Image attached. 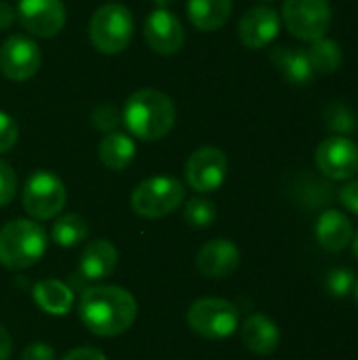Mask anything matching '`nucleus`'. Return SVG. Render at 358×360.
<instances>
[{
  "instance_id": "1a4fd4ad",
  "label": "nucleus",
  "mask_w": 358,
  "mask_h": 360,
  "mask_svg": "<svg viewBox=\"0 0 358 360\" xmlns=\"http://www.w3.org/2000/svg\"><path fill=\"white\" fill-rule=\"evenodd\" d=\"M228 175V158L215 146H203L194 150L184 167L186 184L200 194L217 190Z\"/></svg>"
},
{
  "instance_id": "c85d7f7f",
  "label": "nucleus",
  "mask_w": 358,
  "mask_h": 360,
  "mask_svg": "<svg viewBox=\"0 0 358 360\" xmlns=\"http://www.w3.org/2000/svg\"><path fill=\"white\" fill-rule=\"evenodd\" d=\"M15 194H17V175L13 167L0 158V207L13 202Z\"/></svg>"
},
{
  "instance_id": "e433bc0d",
  "label": "nucleus",
  "mask_w": 358,
  "mask_h": 360,
  "mask_svg": "<svg viewBox=\"0 0 358 360\" xmlns=\"http://www.w3.org/2000/svg\"><path fill=\"white\" fill-rule=\"evenodd\" d=\"M352 249H354V257L358 259V232H357V236L352 238Z\"/></svg>"
},
{
  "instance_id": "a878e982",
  "label": "nucleus",
  "mask_w": 358,
  "mask_h": 360,
  "mask_svg": "<svg viewBox=\"0 0 358 360\" xmlns=\"http://www.w3.org/2000/svg\"><path fill=\"white\" fill-rule=\"evenodd\" d=\"M325 124L335 135H350L357 129L354 112L344 103H329L325 108Z\"/></svg>"
},
{
  "instance_id": "bb28decb",
  "label": "nucleus",
  "mask_w": 358,
  "mask_h": 360,
  "mask_svg": "<svg viewBox=\"0 0 358 360\" xmlns=\"http://www.w3.org/2000/svg\"><path fill=\"white\" fill-rule=\"evenodd\" d=\"M354 287H357V276L348 268H333L325 276V291L335 300H344L350 291H354Z\"/></svg>"
},
{
  "instance_id": "6e6552de",
  "label": "nucleus",
  "mask_w": 358,
  "mask_h": 360,
  "mask_svg": "<svg viewBox=\"0 0 358 360\" xmlns=\"http://www.w3.org/2000/svg\"><path fill=\"white\" fill-rule=\"evenodd\" d=\"M283 21L291 36L312 42L329 32L331 6L327 0H285Z\"/></svg>"
},
{
  "instance_id": "aec40b11",
  "label": "nucleus",
  "mask_w": 358,
  "mask_h": 360,
  "mask_svg": "<svg viewBox=\"0 0 358 360\" xmlns=\"http://www.w3.org/2000/svg\"><path fill=\"white\" fill-rule=\"evenodd\" d=\"M232 0H188L186 13L192 25L200 32H215L232 15Z\"/></svg>"
},
{
  "instance_id": "c9c22d12",
  "label": "nucleus",
  "mask_w": 358,
  "mask_h": 360,
  "mask_svg": "<svg viewBox=\"0 0 358 360\" xmlns=\"http://www.w3.org/2000/svg\"><path fill=\"white\" fill-rule=\"evenodd\" d=\"M154 4H156L158 8H167L169 4H173V0H154Z\"/></svg>"
},
{
  "instance_id": "2f4dec72",
  "label": "nucleus",
  "mask_w": 358,
  "mask_h": 360,
  "mask_svg": "<svg viewBox=\"0 0 358 360\" xmlns=\"http://www.w3.org/2000/svg\"><path fill=\"white\" fill-rule=\"evenodd\" d=\"M340 202L344 209H348L350 213L358 215V179L348 181L342 190H340Z\"/></svg>"
},
{
  "instance_id": "7ed1b4c3",
  "label": "nucleus",
  "mask_w": 358,
  "mask_h": 360,
  "mask_svg": "<svg viewBox=\"0 0 358 360\" xmlns=\"http://www.w3.org/2000/svg\"><path fill=\"white\" fill-rule=\"evenodd\" d=\"M49 236L36 219H13L0 228V264L8 270L32 268L46 251Z\"/></svg>"
},
{
  "instance_id": "b1692460",
  "label": "nucleus",
  "mask_w": 358,
  "mask_h": 360,
  "mask_svg": "<svg viewBox=\"0 0 358 360\" xmlns=\"http://www.w3.org/2000/svg\"><path fill=\"white\" fill-rule=\"evenodd\" d=\"M51 236L61 249H70L80 245L89 236V224L78 213H65L55 219Z\"/></svg>"
},
{
  "instance_id": "ddd939ff",
  "label": "nucleus",
  "mask_w": 358,
  "mask_h": 360,
  "mask_svg": "<svg viewBox=\"0 0 358 360\" xmlns=\"http://www.w3.org/2000/svg\"><path fill=\"white\" fill-rule=\"evenodd\" d=\"M143 38L154 53L171 57L181 51L186 42V30L175 13L169 8H154L143 21Z\"/></svg>"
},
{
  "instance_id": "f257e3e1",
  "label": "nucleus",
  "mask_w": 358,
  "mask_h": 360,
  "mask_svg": "<svg viewBox=\"0 0 358 360\" xmlns=\"http://www.w3.org/2000/svg\"><path fill=\"white\" fill-rule=\"evenodd\" d=\"M78 316L93 335L116 338L135 323L137 302L122 287H91L80 295Z\"/></svg>"
},
{
  "instance_id": "4468645a",
  "label": "nucleus",
  "mask_w": 358,
  "mask_h": 360,
  "mask_svg": "<svg viewBox=\"0 0 358 360\" xmlns=\"http://www.w3.org/2000/svg\"><path fill=\"white\" fill-rule=\"evenodd\" d=\"M279 32H281V17L268 4H257L249 8L238 21V38L251 51L268 46L279 36Z\"/></svg>"
},
{
  "instance_id": "9b49d317",
  "label": "nucleus",
  "mask_w": 358,
  "mask_h": 360,
  "mask_svg": "<svg viewBox=\"0 0 358 360\" xmlns=\"http://www.w3.org/2000/svg\"><path fill=\"white\" fill-rule=\"evenodd\" d=\"M40 46L34 38L13 34L0 44V72L8 80L25 82L40 70Z\"/></svg>"
},
{
  "instance_id": "cd10ccee",
  "label": "nucleus",
  "mask_w": 358,
  "mask_h": 360,
  "mask_svg": "<svg viewBox=\"0 0 358 360\" xmlns=\"http://www.w3.org/2000/svg\"><path fill=\"white\" fill-rule=\"evenodd\" d=\"M120 120H122V112L116 105H112V103H99L93 110V114H91L93 127L99 129V131H106V133L116 131V127L120 124Z\"/></svg>"
},
{
  "instance_id": "4be33fe9",
  "label": "nucleus",
  "mask_w": 358,
  "mask_h": 360,
  "mask_svg": "<svg viewBox=\"0 0 358 360\" xmlns=\"http://www.w3.org/2000/svg\"><path fill=\"white\" fill-rule=\"evenodd\" d=\"M99 160L110 171H122L127 169L135 158V141L131 135L120 131H110L101 137L97 148Z\"/></svg>"
},
{
  "instance_id": "473e14b6",
  "label": "nucleus",
  "mask_w": 358,
  "mask_h": 360,
  "mask_svg": "<svg viewBox=\"0 0 358 360\" xmlns=\"http://www.w3.org/2000/svg\"><path fill=\"white\" fill-rule=\"evenodd\" d=\"M61 360H108V356L97 350V348H91V346H80V348H74L70 350Z\"/></svg>"
},
{
  "instance_id": "423d86ee",
  "label": "nucleus",
  "mask_w": 358,
  "mask_h": 360,
  "mask_svg": "<svg viewBox=\"0 0 358 360\" xmlns=\"http://www.w3.org/2000/svg\"><path fill=\"white\" fill-rule=\"evenodd\" d=\"M186 321L205 340H226L238 329V308L222 297H203L190 306Z\"/></svg>"
},
{
  "instance_id": "6ab92c4d",
  "label": "nucleus",
  "mask_w": 358,
  "mask_h": 360,
  "mask_svg": "<svg viewBox=\"0 0 358 360\" xmlns=\"http://www.w3.org/2000/svg\"><path fill=\"white\" fill-rule=\"evenodd\" d=\"M116 264H118L116 247L106 238H97L89 243L80 255V276L87 281L108 278L116 270Z\"/></svg>"
},
{
  "instance_id": "c756f323",
  "label": "nucleus",
  "mask_w": 358,
  "mask_h": 360,
  "mask_svg": "<svg viewBox=\"0 0 358 360\" xmlns=\"http://www.w3.org/2000/svg\"><path fill=\"white\" fill-rule=\"evenodd\" d=\"M19 139V127L13 116L0 110V154L11 152Z\"/></svg>"
},
{
  "instance_id": "2eb2a0df",
  "label": "nucleus",
  "mask_w": 358,
  "mask_h": 360,
  "mask_svg": "<svg viewBox=\"0 0 358 360\" xmlns=\"http://www.w3.org/2000/svg\"><path fill=\"white\" fill-rule=\"evenodd\" d=\"M241 266V251L232 240L215 238L200 247L196 255V268L207 278H228Z\"/></svg>"
},
{
  "instance_id": "0eeeda50",
  "label": "nucleus",
  "mask_w": 358,
  "mask_h": 360,
  "mask_svg": "<svg viewBox=\"0 0 358 360\" xmlns=\"http://www.w3.org/2000/svg\"><path fill=\"white\" fill-rule=\"evenodd\" d=\"M68 200L63 181L51 171H36L27 177L21 194L25 213L36 221H46L57 217Z\"/></svg>"
},
{
  "instance_id": "39448f33",
  "label": "nucleus",
  "mask_w": 358,
  "mask_h": 360,
  "mask_svg": "<svg viewBox=\"0 0 358 360\" xmlns=\"http://www.w3.org/2000/svg\"><path fill=\"white\" fill-rule=\"evenodd\" d=\"M186 200V186L171 175H156L143 179L131 194V209L146 219L165 217L181 207Z\"/></svg>"
},
{
  "instance_id": "f03ea898",
  "label": "nucleus",
  "mask_w": 358,
  "mask_h": 360,
  "mask_svg": "<svg viewBox=\"0 0 358 360\" xmlns=\"http://www.w3.org/2000/svg\"><path fill=\"white\" fill-rule=\"evenodd\" d=\"M175 118L177 110L173 99L158 89L135 91L122 108V122L141 141L165 139L173 131Z\"/></svg>"
},
{
  "instance_id": "7c9ffc66",
  "label": "nucleus",
  "mask_w": 358,
  "mask_h": 360,
  "mask_svg": "<svg viewBox=\"0 0 358 360\" xmlns=\"http://www.w3.org/2000/svg\"><path fill=\"white\" fill-rule=\"evenodd\" d=\"M21 360H55V350L44 342H34L23 348Z\"/></svg>"
},
{
  "instance_id": "20e7f679",
  "label": "nucleus",
  "mask_w": 358,
  "mask_h": 360,
  "mask_svg": "<svg viewBox=\"0 0 358 360\" xmlns=\"http://www.w3.org/2000/svg\"><path fill=\"white\" fill-rule=\"evenodd\" d=\"M133 30L131 11L120 2H106L91 17L89 38L101 55H118L131 44Z\"/></svg>"
},
{
  "instance_id": "4c0bfd02",
  "label": "nucleus",
  "mask_w": 358,
  "mask_h": 360,
  "mask_svg": "<svg viewBox=\"0 0 358 360\" xmlns=\"http://www.w3.org/2000/svg\"><path fill=\"white\" fill-rule=\"evenodd\" d=\"M354 300H357V308H358V283H357V287H354Z\"/></svg>"
},
{
  "instance_id": "f8f14e48",
  "label": "nucleus",
  "mask_w": 358,
  "mask_h": 360,
  "mask_svg": "<svg viewBox=\"0 0 358 360\" xmlns=\"http://www.w3.org/2000/svg\"><path fill=\"white\" fill-rule=\"evenodd\" d=\"M17 19L36 38H53L65 25V4L61 0H19Z\"/></svg>"
},
{
  "instance_id": "412c9836",
  "label": "nucleus",
  "mask_w": 358,
  "mask_h": 360,
  "mask_svg": "<svg viewBox=\"0 0 358 360\" xmlns=\"http://www.w3.org/2000/svg\"><path fill=\"white\" fill-rule=\"evenodd\" d=\"M34 302L42 312L51 316H65L74 306V293L65 283L44 278L34 285Z\"/></svg>"
},
{
  "instance_id": "58836bf2",
  "label": "nucleus",
  "mask_w": 358,
  "mask_h": 360,
  "mask_svg": "<svg viewBox=\"0 0 358 360\" xmlns=\"http://www.w3.org/2000/svg\"><path fill=\"white\" fill-rule=\"evenodd\" d=\"M264 2H268V0H264Z\"/></svg>"
},
{
  "instance_id": "dca6fc26",
  "label": "nucleus",
  "mask_w": 358,
  "mask_h": 360,
  "mask_svg": "<svg viewBox=\"0 0 358 360\" xmlns=\"http://www.w3.org/2000/svg\"><path fill=\"white\" fill-rule=\"evenodd\" d=\"M314 236L317 243L329 251V253H340L344 251L354 234H352V221L348 219V215H344L342 211L335 209H327L319 215L317 226H314Z\"/></svg>"
},
{
  "instance_id": "9d476101",
  "label": "nucleus",
  "mask_w": 358,
  "mask_h": 360,
  "mask_svg": "<svg viewBox=\"0 0 358 360\" xmlns=\"http://www.w3.org/2000/svg\"><path fill=\"white\" fill-rule=\"evenodd\" d=\"M319 171L331 181H346L358 173V146L348 135L323 139L314 152Z\"/></svg>"
},
{
  "instance_id": "72a5a7b5",
  "label": "nucleus",
  "mask_w": 358,
  "mask_h": 360,
  "mask_svg": "<svg viewBox=\"0 0 358 360\" xmlns=\"http://www.w3.org/2000/svg\"><path fill=\"white\" fill-rule=\"evenodd\" d=\"M15 21H17V11L6 0H0V30H8Z\"/></svg>"
},
{
  "instance_id": "f704fd0d",
  "label": "nucleus",
  "mask_w": 358,
  "mask_h": 360,
  "mask_svg": "<svg viewBox=\"0 0 358 360\" xmlns=\"http://www.w3.org/2000/svg\"><path fill=\"white\" fill-rule=\"evenodd\" d=\"M13 354V342L4 327H0V360H8Z\"/></svg>"
},
{
  "instance_id": "393cba45",
  "label": "nucleus",
  "mask_w": 358,
  "mask_h": 360,
  "mask_svg": "<svg viewBox=\"0 0 358 360\" xmlns=\"http://www.w3.org/2000/svg\"><path fill=\"white\" fill-rule=\"evenodd\" d=\"M217 217V207L213 205V200L209 198H203V196H194L186 202L184 207V219L196 228V230H203V228H209L213 226Z\"/></svg>"
},
{
  "instance_id": "5701e85b",
  "label": "nucleus",
  "mask_w": 358,
  "mask_h": 360,
  "mask_svg": "<svg viewBox=\"0 0 358 360\" xmlns=\"http://www.w3.org/2000/svg\"><path fill=\"white\" fill-rule=\"evenodd\" d=\"M306 55L314 74H335L344 61L342 46L335 40L325 38V36L312 40L310 49H306Z\"/></svg>"
},
{
  "instance_id": "a211bd4d",
  "label": "nucleus",
  "mask_w": 358,
  "mask_h": 360,
  "mask_svg": "<svg viewBox=\"0 0 358 360\" xmlns=\"http://www.w3.org/2000/svg\"><path fill=\"white\" fill-rule=\"evenodd\" d=\"M270 61L276 72L293 86H306L314 78L312 65L308 61L306 49L295 46H276L270 53Z\"/></svg>"
},
{
  "instance_id": "f3484780",
  "label": "nucleus",
  "mask_w": 358,
  "mask_h": 360,
  "mask_svg": "<svg viewBox=\"0 0 358 360\" xmlns=\"http://www.w3.org/2000/svg\"><path fill=\"white\" fill-rule=\"evenodd\" d=\"M241 340L247 346V350H251L253 354L268 356L281 344V329H279V325L270 316L255 312V314H251L243 323Z\"/></svg>"
}]
</instances>
